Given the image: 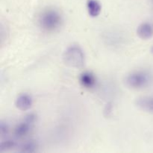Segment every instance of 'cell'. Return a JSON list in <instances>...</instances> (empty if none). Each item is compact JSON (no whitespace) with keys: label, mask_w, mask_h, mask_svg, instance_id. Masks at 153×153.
I'll list each match as a JSON object with an SVG mask.
<instances>
[{"label":"cell","mask_w":153,"mask_h":153,"mask_svg":"<svg viewBox=\"0 0 153 153\" xmlns=\"http://www.w3.org/2000/svg\"><path fill=\"white\" fill-rule=\"evenodd\" d=\"M87 7L88 13L92 17H97L101 12V5L97 0H88Z\"/></svg>","instance_id":"cell-9"},{"label":"cell","mask_w":153,"mask_h":153,"mask_svg":"<svg viewBox=\"0 0 153 153\" xmlns=\"http://www.w3.org/2000/svg\"><path fill=\"white\" fill-rule=\"evenodd\" d=\"M63 19L61 13L54 9H47L40 13L38 23L40 28L47 32H53L61 26Z\"/></svg>","instance_id":"cell-1"},{"label":"cell","mask_w":153,"mask_h":153,"mask_svg":"<svg viewBox=\"0 0 153 153\" xmlns=\"http://www.w3.org/2000/svg\"><path fill=\"white\" fill-rule=\"evenodd\" d=\"M79 82L82 87L88 89H91L94 88L97 83V79L95 76L91 72H84L80 75Z\"/></svg>","instance_id":"cell-8"},{"label":"cell","mask_w":153,"mask_h":153,"mask_svg":"<svg viewBox=\"0 0 153 153\" xmlns=\"http://www.w3.org/2000/svg\"><path fill=\"white\" fill-rule=\"evenodd\" d=\"M152 55H153V47H152Z\"/></svg>","instance_id":"cell-13"},{"label":"cell","mask_w":153,"mask_h":153,"mask_svg":"<svg viewBox=\"0 0 153 153\" xmlns=\"http://www.w3.org/2000/svg\"><path fill=\"white\" fill-rule=\"evenodd\" d=\"M16 147V142L13 140L7 139V140L1 141V144H0V151H1V152H7V151H10Z\"/></svg>","instance_id":"cell-11"},{"label":"cell","mask_w":153,"mask_h":153,"mask_svg":"<svg viewBox=\"0 0 153 153\" xmlns=\"http://www.w3.org/2000/svg\"><path fill=\"white\" fill-rule=\"evenodd\" d=\"M33 124L23 119V120L17 124L13 130V134L17 138H22L30 132Z\"/></svg>","instance_id":"cell-5"},{"label":"cell","mask_w":153,"mask_h":153,"mask_svg":"<svg viewBox=\"0 0 153 153\" xmlns=\"http://www.w3.org/2000/svg\"><path fill=\"white\" fill-rule=\"evenodd\" d=\"M9 131V126L7 125V123L3 122L1 121V124H0V135H1V138L5 137Z\"/></svg>","instance_id":"cell-12"},{"label":"cell","mask_w":153,"mask_h":153,"mask_svg":"<svg viewBox=\"0 0 153 153\" xmlns=\"http://www.w3.org/2000/svg\"><path fill=\"white\" fill-rule=\"evenodd\" d=\"M137 34L142 40H149L153 37V25L149 22H143L137 29Z\"/></svg>","instance_id":"cell-7"},{"label":"cell","mask_w":153,"mask_h":153,"mask_svg":"<svg viewBox=\"0 0 153 153\" xmlns=\"http://www.w3.org/2000/svg\"><path fill=\"white\" fill-rule=\"evenodd\" d=\"M33 104L32 98L30 95L27 94H22L19 95L16 98L15 105L19 110L25 111L30 109Z\"/></svg>","instance_id":"cell-6"},{"label":"cell","mask_w":153,"mask_h":153,"mask_svg":"<svg viewBox=\"0 0 153 153\" xmlns=\"http://www.w3.org/2000/svg\"><path fill=\"white\" fill-rule=\"evenodd\" d=\"M19 148L18 151L20 152H34L37 151V144L34 140H28L21 144Z\"/></svg>","instance_id":"cell-10"},{"label":"cell","mask_w":153,"mask_h":153,"mask_svg":"<svg viewBox=\"0 0 153 153\" xmlns=\"http://www.w3.org/2000/svg\"><path fill=\"white\" fill-rule=\"evenodd\" d=\"M63 61L70 67H83L85 63V57L82 48L78 45H72L69 46L63 54Z\"/></svg>","instance_id":"cell-2"},{"label":"cell","mask_w":153,"mask_h":153,"mask_svg":"<svg viewBox=\"0 0 153 153\" xmlns=\"http://www.w3.org/2000/svg\"><path fill=\"white\" fill-rule=\"evenodd\" d=\"M135 105L140 110L147 113L153 114V97H140L136 99Z\"/></svg>","instance_id":"cell-4"},{"label":"cell","mask_w":153,"mask_h":153,"mask_svg":"<svg viewBox=\"0 0 153 153\" xmlns=\"http://www.w3.org/2000/svg\"><path fill=\"white\" fill-rule=\"evenodd\" d=\"M150 79V76L147 72L137 70L127 75L125 79V84L128 88L140 90L148 86Z\"/></svg>","instance_id":"cell-3"}]
</instances>
